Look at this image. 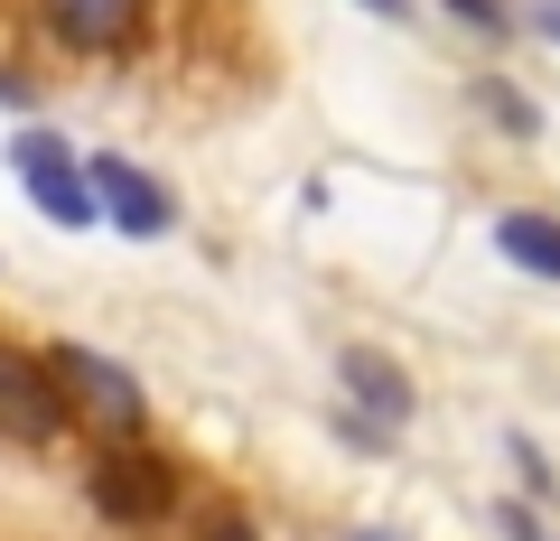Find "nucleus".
<instances>
[{"label": "nucleus", "instance_id": "f257e3e1", "mask_svg": "<svg viewBox=\"0 0 560 541\" xmlns=\"http://www.w3.org/2000/svg\"><path fill=\"white\" fill-rule=\"evenodd\" d=\"M84 504H94L103 522H121V532H150V522H168L187 504V477H178V458H160L150 439L94 448V467H84Z\"/></svg>", "mask_w": 560, "mask_h": 541}, {"label": "nucleus", "instance_id": "f03ea898", "mask_svg": "<svg viewBox=\"0 0 560 541\" xmlns=\"http://www.w3.org/2000/svg\"><path fill=\"white\" fill-rule=\"evenodd\" d=\"M47 364H57L66 401H75V421L113 430V448L150 439V392H140V383L121 374V364L103 355V345H84V337H57V345H47Z\"/></svg>", "mask_w": 560, "mask_h": 541}, {"label": "nucleus", "instance_id": "7ed1b4c3", "mask_svg": "<svg viewBox=\"0 0 560 541\" xmlns=\"http://www.w3.org/2000/svg\"><path fill=\"white\" fill-rule=\"evenodd\" d=\"M10 168H20V187L38 197L47 224H66V234L103 224V205H94V168H84L75 150L47 131V121H20V131H10Z\"/></svg>", "mask_w": 560, "mask_h": 541}, {"label": "nucleus", "instance_id": "20e7f679", "mask_svg": "<svg viewBox=\"0 0 560 541\" xmlns=\"http://www.w3.org/2000/svg\"><path fill=\"white\" fill-rule=\"evenodd\" d=\"M66 430H75V401H66L57 364L28 355V345H0V439L47 448V439H66Z\"/></svg>", "mask_w": 560, "mask_h": 541}, {"label": "nucleus", "instance_id": "39448f33", "mask_svg": "<svg viewBox=\"0 0 560 541\" xmlns=\"http://www.w3.org/2000/svg\"><path fill=\"white\" fill-rule=\"evenodd\" d=\"M94 205H103V224L113 234H131V243H168L178 234V197H168V178H150L140 160H121V150H94Z\"/></svg>", "mask_w": 560, "mask_h": 541}, {"label": "nucleus", "instance_id": "423d86ee", "mask_svg": "<svg viewBox=\"0 0 560 541\" xmlns=\"http://www.w3.org/2000/svg\"><path fill=\"white\" fill-rule=\"evenodd\" d=\"M337 392H346V411H364V421L383 430V439H401L411 430V411H420V392H411V374H401L383 345H337Z\"/></svg>", "mask_w": 560, "mask_h": 541}, {"label": "nucleus", "instance_id": "0eeeda50", "mask_svg": "<svg viewBox=\"0 0 560 541\" xmlns=\"http://www.w3.org/2000/svg\"><path fill=\"white\" fill-rule=\"evenodd\" d=\"M38 20L66 57H121L150 28V0H38Z\"/></svg>", "mask_w": 560, "mask_h": 541}, {"label": "nucleus", "instance_id": "6e6552de", "mask_svg": "<svg viewBox=\"0 0 560 541\" xmlns=\"http://www.w3.org/2000/svg\"><path fill=\"white\" fill-rule=\"evenodd\" d=\"M495 252L514 261L523 281H551L560 290V215H551V205H504V215H495Z\"/></svg>", "mask_w": 560, "mask_h": 541}, {"label": "nucleus", "instance_id": "1a4fd4ad", "mask_svg": "<svg viewBox=\"0 0 560 541\" xmlns=\"http://www.w3.org/2000/svg\"><path fill=\"white\" fill-rule=\"evenodd\" d=\"M467 94H477V113H486V121H495L504 141H541V103H533V94H523V84H514V75H477V84H467Z\"/></svg>", "mask_w": 560, "mask_h": 541}, {"label": "nucleus", "instance_id": "9d476101", "mask_svg": "<svg viewBox=\"0 0 560 541\" xmlns=\"http://www.w3.org/2000/svg\"><path fill=\"white\" fill-rule=\"evenodd\" d=\"M448 20H467V28H486V38H504V28H514V10H504V0H448Z\"/></svg>", "mask_w": 560, "mask_h": 541}, {"label": "nucleus", "instance_id": "9b49d317", "mask_svg": "<svg viewBox=\"0 0 560 541\" xmlns=\"http://www.w3.org/2000/svg\"><path fill=\"white\" fill-rule=\"evenodd\" d=\"M495 532H504V541H551L533 514H523V504H495Z\"/></svg>", "mask_w": 560, "mask_h": 541}, {"label": "nucleus", "instance_id": "f8f14e48", "mask_svg": "<svg viewBox=\"0 0 560 541\" xmlns=\"http://www.w3.org/2000/svg\"><path fill=\"white\" fill-rule=\"evenodd\" d=\"M206 541H261L253 514H206Z\"/></svg>", "mask_w": 560, "mask_h": 541}, {"label": "nucleus", "instance_id": "ddd939ff", "mask_svg": "<svg viewBox=\"0 0 560 541\" xmlns=\"http://www.w3.org/2000/svg\"><path fill=\"white\" fill-rule=\"evenodd\" d=\"M523 20H533V28H541V38H551V47H560V0H523Z\"/></svg>", "mask_w": 560, "mask_h": 541}, {"label": "nucleus", "instance_id": "4468645a", "mask_svg": "<svg viewBox=\"0 0 560 541\" xmlns=\"http://www.w3.org/2000/svg\"><path fill=\"white\" fill-rule=\"evenodd\" d=\"M364 10H374V20H411V0H364Z\"/></svg>", "mask_w": 560, "mask_h": 541}, {"label": "nucleus", "instance_id": "2eb2a0df", "mask_svg": "<svg viewBox=\"0 0 560 541\" xmlns=\"http://www.w3.org/2000/svg\"><path fill=\"white\" fill-rule=\"evenodd\" d=\"M346 541H401V532H383V522H364V532H346Z\"/></svg>", "mask_w": 560, "mask_h": 541}]
</instances>
